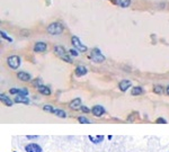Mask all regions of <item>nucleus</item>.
<instances>
[{
	"mask_svg": "<svg viewBox=\"0 0 169 152\" xmlns=\"http://www.w3.org/2000/svg\"><path fill=\"white\" fill-rule=\"evenodd\" d=\"M32 84H33L34 87H41V86H43V82H42V79H35V80H33V82H32Z\"/></svg>",
	"mask_w": 169,
	"mask_h": 152,
	"instance_id": "nucleus-21",
	"label": "nucleus"
},
{
	"mask_svg": "<svg viewBox=\"0 0 169 152\" xmlns=\"http://www.w3.org/2000/svg\"><path fill=\"white\" fill-rule=\"evenodd\" d=\"M90 59L93 60L96 63H101V62L105 61V56L103 55V53L100 52V50L97 48H93L91 50V53H90Z\"/></svg>",
	"mask_w": 169,
	"mask_h": 152,
	"instance_id": "nucleus-3",
	"label": "nucleus"
},
{
	"mask_svg": "<svg viewBox=\"0 0 169 152\" xmlns=\"http://www.w3.org/2000/svg\"><path fill=\"white\" fill-rule=\"evenodd\" d=\"M15 103L17 104H25V105H28L29 104V99H28L27 96H22V95H18L16 98L14 99Z\"/></svg>",
	"mask_w": 169,
	"mask_h": 152,
	"instance_id": "nucleus-13",
	"label": "nucleus"
},
{
	"mask_svg": "<svg viewBox=\"0 0 169 152\" xmlns=\"http://www.w3.org/2000/svg\"><path fill=\"white\" fill-rule=\"evenodd\" d=\"M37 90H38L39 94H42V95H44V96H50L51 95V89L49 87H46V86H44V84L37 88Z\"/></svg>",
	"mask_w": 169,
	"mask_h": 152,
	"instance_id": "nucleus-15",
	"label": "nucleus"
},
{
	"mask_svg": "<svg viewBox=\"0 0 169 152\" xmlns=\"http://www.w3.org/2000/svg\"><path fill=\"white\" fill-rule=\"evenodd\" d=\"M19 91L20 89H17V88H11V89L9 90V93H10L11 95H19Z\"/></svg>",
	"mask_w": 169,
	"mask_h": 152,
	"instance_id": "nucleus-25",
	"label": "nucleus"
},
{
	"mask_svg": "<svg viewBox=\"0 0 169 152\" xmlns=\"http://www.w3.org/2000/svg\"><path fill=\"white\" fill-rule=\"evenodd\" d=\"M17 78L22 80V81H29L32 79V76L29 73L25 72V71H20V72L17 73Z\"/></svg>",
	"mask_w": 169,
	"mask_h": 152,
	"instance_id": "nucleus-11",
	"label": "nucleus"
},
{
	"mask_svg": "<svg viewBox=\"0 0 169 152\" xmlns=\"http://www.w3.org/2000/svg\"><path fill=\"white\" fill-rule=\"evenodd\" d=\"M0 35H1V37H3V38H5V39H7V41H8V42H13V38H10V37L8 36V35H7V34L5 33V32H0Z\"/></svg>",
	"mask_w": 169,
	"mask_h": 152,
	"instance_id": "nucleus-24",
	"label": "nucleus"
},
{
	"mask_svg": "<svg viewBox=\"0 0 169 152\" xmlns=\"http://www.w3.org/2000/svg\"><path fill=\"white\" fill-rule=\"evenodd\" d=\"M46 50H48V45L44 42H37L34 45V52H36V53H43Z\"/></svg>",
	"mask_w": 169,
	"mask_h": 152,
	"instance_id": "nucleus-7",
	"label": "nucleus"
},
{
	"mask_svg": "<svg viewBox=\"0 0 169 152\" xmlns=\"http://www.w3.org/2000/svg\"><path fill=\"white\" fill-rule=\"evenodd\" d=\"M19 95H22V96H27V95H28V90L26 89V88H22V89H20V91H19Z\"/></svg>",
	"mask_w": 169,
	"mask_h": 152,
	"instance_id": "nucleus-26",
	"label": "nucleus"
},
{
	"mask_svg": "<svg viewBox=\"0 0 169 152\" xmlns=\"http://www.w3.org/2000/svg\"><path fill=\"white\" fill-rule=\"evenodd\" d=\"M88 138H89V140L91 141L93 143H95V144L100 143L101 141L104 140V136H103V135H97V136H93V135H89Z\"/></svg>",
	"mask_w": 169,
	"mask_h": 152,
	"instance_id": "nucleus-16",
	"label": "nucleus"
},
{
	"mask_svg": "<svg viewBox=\"0 0 169 152\" xmlns=\"http://www.w3.org/2000/svg\"><path fill=\"white\" fill-rule=\"evenodd\" d=\"M43 110H45V112H48V113H52V114H53L55 109H54L51 105H45V106H43Z\"/></svg>",
	"mask_w": 169,
	"mask_h": 152,
	"instance_id": "nucleus-22",
	"label": "nucleus"
},
{
	"mask_svg": "<svg viewBox=\"0 0 169 152\" xmlns=\"http://www.w3.org/2000/svg\"><path fill=\"white\" fill-rule=\"evenodd\" d=\"M78 122L79 123H81V124H90V121L89 119H87L84 116H80V117H78Z\"/></svg>",
	"mask_w": 169,
	"mask_h": 152,
	"instance_id": "nucleus-23",
	"label": "nucleus"
},
{
	"mask_svg": "<svg viewBox=\"0 0 169 152\" xmlns=\"http://www.w3.org/2000/svg\"><path fill=\"white\" fill-rule=\"evenodd\" d=\"M7 64H8L9 68H11V69L16 70V69H18V68H19V65H20V58L18 55L9 56L8 59H7Z\"/></svg>",
	"mask_w": 169,
	"mask_h": 152,
	"instance_id": "nucleus-5",
	"label": "nucleus"
},
{
	"mask_svg": "<svg viewBox=\"0 0 169 152\" xmlns=\"http://www.w3.org/2000/svg\"><path fill=\"white\" fill-rule=\"evenodd\" d=\"M63 31H64V26L60 22L52 23L48 26V33L51 35H60L61 33H63Z\"/></svg>",
	"mask_w": 169,
	"mask_h": 152,
	"instance_id": "nucleus-2",
	"label": "nucleus"
},
{
	"mask_svg": "<svg viewBox=\"0 0 169 152\" xmlns=\"http://www.w3.org/2000/svg\"><path fill=\"white\" fill-rule=\"evenodd\" d=\"M131 86H132V82L130 81V80H122V81L118 84V88H120V90L123 91V93L126 91Z\"/></svg>",
	"mask_w": 169,
	"mask_h": 152,
	"instance_id": "nucleus-9",
	"label": "nucleus"
},
{
	"mask_svg": "<svg viewBox=\"0 0 169 152\" xmlns=\"http://www.w3.org/2000/svg\"><path fill=\"white\" fill-rule=\"evenodd\" d=\"M153 93L158 94V95H160V94L163 93V87H162V86H160V84H157V86H155V87H153Z\"/></svg>",
	"mask_w": 169,
	"mask_h": 152,
	"instance_id": "nucleus-20",
	"label": "nucleus"
},
{
	"mask_svg": "<svg viewBox=\"0 0 169 152\" xmlns=\"http://www.w3.org/2000/svg\"><path fill=\"white\" fill-rule=\"evenodd\" d=\"M143 94V88L142 87H133L131 90V95L132 96H139Z\"/></svg>",
	"mask_w": 169,
	"mask_h": 152,
	"instance_id": "nucleus-18",
	"label": "nucleus"
},
{
	"mask_svg": "<svg viewBox=\"0 0 169 152\" xmlns=\"http://www.w3.org/2000/svg\"><path fill=\"white\" fill-rule=\"evenodd\" d=\"M53 114H55L58 117H61V118H65V117H67V113H65L64 110H62V109H55Z\"/></svg>",
	"mask_w": 169,
	"mask_h": 152,
	"instance_id": "nucleus-19",
	"label": "nucleus"
},
{
	"mask_svg": "<svg viewBox=\"0 0 169 152\" xmlns=\"http://www.w3.org/2000/svg\"><path fill=\"white\" fill-rule=\"evenodd\" d=\"M80 109H81V110H82V112H84V113H86V114H87V113H89V112H90V109H89V108H88L87 106H81V108H80Z\"/></svg>",
	"mask_w": 169,
	"mask_h": 152,
	"instance_id": "nucleus-29",
	"label": "nucleus"
},
{
	"mask_svg": "<svg viewBox=\"0 0 169 152\" xmlns=\"http://www.w3.org/2000/svg\"><path fill=\"white\" fill-rule=\"evenodd\" d=\"M156 123H157V124H167V121L160 117V118H158L157 121H156Z\"/></svg>",
	"mask_w": 169,
	"mask_h": 152,
	"instance_id": "nucleus-28",
	"label": "nucleus"
},
{
	"mask_svg": "<svg viewBox=\"0 0 169 152\" xmlns=\"http://www.w3.org/2000/svg\"><path fill=\"white\" fill-rule=\"evenodd\" d=\"M87 72H88L87 68L84 67V65H78L76 68V70H74V73H76L77 77H82L84 74H87Z\"/></svg>",
	"mask_w": 169,
	"mask_h": 152,
	"instance_id": "nucleus-14",
	"label": "nucleus"
},
{
	"mask_svg": "<svg viewBox=\"0 0 169 152\" xmlns=\"http://www.w3.org/2000/svg\"><path fill=\"white\" fill-rule=\"evenodd\" d=\"M26 138H27L28 140H32V139H36L37 136H36V135H27Z\"/></svg>",
	"mask_w": 169,
	"mask_h": 152,
	"instance_id": "nucleus-30",
	"label": "nucleus"
},
{
	"mask_svg": "<svg viewBox=\"0 0 169 152\" xmlns=\"http://www.w3.org/2000/svg\"><path fill=\"white\" fill-rule=\"evenodd\" d=\"M81 99L80 98H74L72 101H71L70 104H69V107H70L71 109H79V108H81Z\"/></svg>",
	"mask_w": 169,
	"mask_h": 152,
	"instance_id": "nucleus-10",
	"label": "nucleus"
},
{
	"mask_svg": "<svg viewBox=\"0 0 169 152\" xmlns=\"http://www.w3.org/2000/svg\"><path fill=\"white\" fill-rule=\"evenodd\" d=\"M166 93H167V95L169 96V86H168V87L166 88Z\"/></svg>",
	"mask_w": 169,
	"mask_h": 152,
	"instance_id": "nucleus-31",
	"label": "nucleus"
},
{
	"mask_svg": "<svg viewBox=\"0 0 169 152\" xmlns=\"http://www.w3.org/2000/svg\"><path fill=\"white\" fill-rule=\"evenodd\" d=\"M54 53H55V55L58 58H60L63 61L68 62V63H72V60H71L70 55H69V52L61 45H58V46L54 48Z\"/></svg>",
	"mask_w": 169,
	"mask_h": 152,
	"instance_id": "nucleus-1",
	"label": "nucleus"
},
{
	"mask_svg": "<svg viewBox=\"0 0 169 152\" xmlns=\"http://www.w3.org/2000/svg\"><path fill=\"white\" fill-rule=\"evenodd\" d=\"M26 152H42V148L36 143H29L25 146Z\"/></svg>",
	"mask_w": 169,
	"mask_h": 152,
	"instance_id": "nucleus-8",
	"label": "nucleus"
},
{
	"mask_svg": "<svg viewBox=\"0 0 169 152\" xmlns=\"http://www.w3.org/2000/svg\"><path fill=\"white\" fill-rule=\"evenodd\" d=\"M0 100H1V103H3L6 106H8V107H11L13 104H14V101L11 100L6 94H1V95H0Z\"/></svg>",
	"mask_w": 169,
	"mask_h": 152,
	"instance_id": "nucleus-12",
	"label": "nucleus"
},
{
	"mask_svg": "<svg viewBox=\"0 0 169 152\" xmlns=\"http://www.w3.org/2000/svg\"><path fill=\"white\" fill-rule=\"evenodd\" d=\"M14 152H16V151H14Z\"/></svg>",
	"mask_w": 169,
	"mask_h": 152,
	"instance_id": "nucleus-32",
	"label": "nucleus"
},
{
	"mask_svg": "<svg viewBox=\"0 0 169 152\" xmlns=\"http://www.w3.org/2000/svg\"><path fill=\"white\" fill-rule=\"evenodd\" d=\"M71 44L74 46V48L78 51H80V52H87L88 51V48L86 46V45H84L81 42H80V39H79L78 36H74L73 35L72 37H71Z\"/></svg>",
	"mask_w": 169,
	"mask_h": 152,
	"instance_id": "nucleus-4",
	"label": "nucleus"
},
{
	"mask_svg": "<svg viewBox=\"0 0 169 152\" xmlns=\"http://www.w3.org/2000/svg\"><path fill=\"white\" fill-rule=\"evenodd\" d=\"M115 3L122 8H126L131 5V0H115Z\"/></svg>",
	"mask_w": 169,
	"mask_h": 152,
	"instance_id": "nucleus-17",
	"label": "nucleus"
},
{
	"mask_svg": "<svg viewBox=\"0 0 169 152\" xmlns=\"http://www.w3.org/2000/svg\"><path fill=\"white\" fill-rule=\"evenodd\" d=\"M91 113H93V115H95L96 117H100L105 114V108L100 105H96L91 108Z\"/></svg>",
	"mask_w": 169,
	"mask_h": 152,
	"instance_id": "nucleus-6",
	"label": "nucleus"
},
{
	"mask_svg": "<svg viewBox=\"0 0 169 152\" xmlns=\"http://www.w3.org/2000/svg\"><path fill=\"white\" fill-rule=\"evenodd\" d=\"M69 53H70L72 56H78V52H77L76 48H71V50L69 51Z\"/></svg>",
	"mask_w": 169,
	"mask_h": 152,
	"instance_id": "nucleus-27",
	"label": "nucleus"
}]
</instances>
